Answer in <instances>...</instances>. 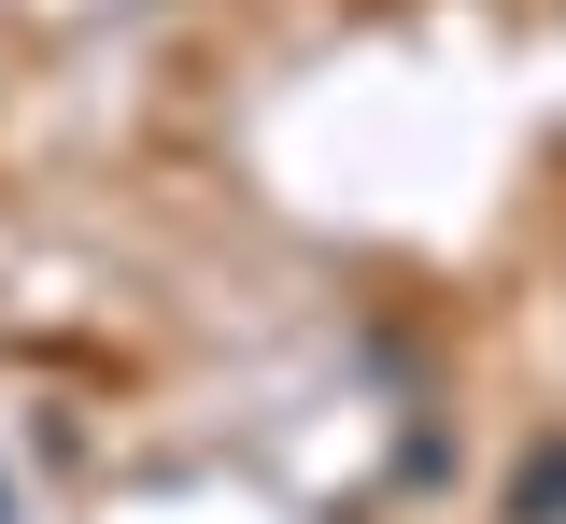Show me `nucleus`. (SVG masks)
I'll return each instance as SVG.
<instances>
[{
  "label": "nucleus",
  "mask_w": 566,
  "mask_h": 524,
  "mask_svg": "<svg viewBox=\"0 0 566 524\" xmlns=\"http://www.w3.org/2000/svg\"><path fill=\"white\" fill-rule=\"evenodd\" d=\"M0 524H14V496H0Z\"/></svg>",
  "instance_id": "f257e3e1"
}]
</instances>
